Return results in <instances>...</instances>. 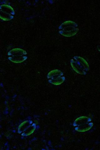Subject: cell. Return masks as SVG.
<instances>
[{"mask_svg":"<svg viewBox=\"0 0 100 150\" xmlns=\"http://www.w3.org/2000/svg\"><path fill=\"white\" fill-rule=\"evenodd\" d=\"M70 63L74 71L78 74L85 75L89 71V64L86 60L80 56H74L71 59Z\"/></svg>","mask_w":100,"mask_h":150,"instance_id":"cell-1","label":"cell"},{"mask_svg":"<svg viewBox=\"0 0 100 150\" xmlns=\"http://www.w3.org/2000/svg\"><path fill=\"white\" fill-rule=\"evenodd\" d=\"M59 29L60 34L67 37L74 36L79 30L77 23L71 21H66L62 23L59 27Z\"/></svg>","mask_w":100,"mask_h":150,"instance_id":"cell-2","label":"cell"},{"mask_svg":"<svg viewBox=\"0 0 100 150\" xmlns=\"http://www.w3.org/2000/svg\"><path fill=\"white\" fill-rule=\"evenodd\" d=\"M8 59L14 63H19L24 62L27 58L26 52L20 48H15L8 53Z\"/></svg>","mask_w":100,"mask_h":150,"instance_id":"cell-3","label":"cell"},{"mask_svg":"<svg viewBox=\"0 0 100 150\" xmlns=\"http://www.w3.org/2000/svg\"><path fill=\"white\" fill-rule=\"evenodd\" d=\"M49 82L54 85H60L65 81V77L63 73L59 69L52 70L47 75Z\"/></svg>","mask_w":100,"mask_h":150,"instance_id":"cell-4","label":"cell"},{"mask_svg":"<svg viewBox=\"0 0 100 150\" xmlns=\"http://www.w3.org/2000/svg\"><path fill=\"white\" fill-rule=\"evenodd\" d=\"M15 15L13 8L7 4L0 5V18L4 21H9L13 19Z\"/></svg>","mask_w":100,"mask_h":150,"instance_id":"cell-5","label":"cell"},{"mask_svg":"<svg viewBox=\"0 0 100 150\" xmlns=\"http://www.w3.org/2000/svg\"><path fill=\"white\" fill-rule=\"evenodd\" d=\"M28 121L27 120H26V121H25L21 123V125H19V128L20 129V128H21L23 126V125H24L26 124L27 123V122Z\"/></svg>","mask_w":100,"mask_h":150,"instance_id":"cell-6","label":"cell"}]
</instances>
